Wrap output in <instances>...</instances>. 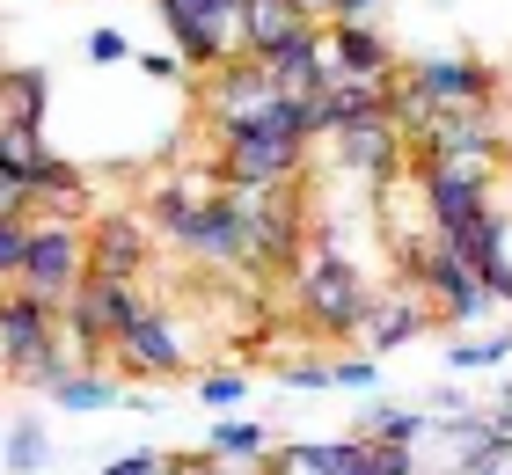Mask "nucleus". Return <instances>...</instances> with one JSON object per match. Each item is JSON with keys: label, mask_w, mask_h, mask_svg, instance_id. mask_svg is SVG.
<instances>
[{"label": "nucleus", "mask_w": 512, "mask_h": 475, "mask_svg": "<svg viewBox=\"0 0 512 475\" xmlns=\"http://www.w3.org/2000/svg\"><path fill=\"white\" fill-rule=\"evenodd\" d=\"M161 475H213V461L191 454V461H161Z\"/></svg>", "instance_id": "nucleus-32"}, {"label": "nucleus", "mask_w": 512, "mask_h": 475, "mask_svg": "<svg viewBox=\"0 0 512 475\" xmlns=\"http://www.w3.org/2000/svg\"><path fill=\"white\" fill-rule=\"evenodd\" d=\"M417 432H432V410H388V402H366V417H359V439L410 446Z\"/></svg>", "instance_id": "nucleus-18"}, {"label": "nucleus", "mask_w": 512, "mask_h": 475, "mask_svg": "<svg viewBox=\"0 0 512 475\" xmlns=\"http://www.w3.org/2000/svg\"><path fill=\"white\" fill-rule=\"evenodd\" d=\"M286 380H293V388H330L337 366H322V359H293V366H286Z\"/></svg>", "instance_id": "nucleus-26"}, {"label": "nucleus", "mask_w": 512, "mask_h": 475, "mask_svg": "<svg viewBox=\"0 0 512 475\" xmlns=\"http://www.w3.org/2000/svg\"><path fill=\"white\" fill-rule=\"evenodd\" d=\"M330 66L337 74H359V81H388L395 74V52H388V37L374 30V22H330Z\"/></svg>", "instance_id": "nucleus-14"}, {"label": "nucleus", "mask_w": 512, "mask_h": 475, "mask_svg": "<svg viewBox=\"0 0 512 475\" xmlns=\"http://www.w3.org/2000/svg\"><path fill=\"white\" fill-rule=\"evenodd\" d=\"M118 366H125L132 380H169V373L191 366V351H183V337H176V322H169V315L139 307V315L118 329Z\"/></svg>", "instance_id": "nucleus-9"}, {"label": "nucleus", "mask_w": 512, "mask_h": 475, "mask_svg": "<svg viewBox=\"0 0 512 475\" xmlns=\"http://www.w3.org/2000/svg\"><path fill=\"white\" fill-rule=\"evenodd\" d=\"M366 307H374V293H366L359 271L344 264L330 242H322L315 264L300 271V315H308L315 329H330V337H352V329L366 322Z\"/></svg>", "instance_id": "nucleus-2"}, {"label": "nucleus", "mask_w": 512, "mask_h": 475, "mask_svg": "<svg viewBox=\"0 0 512 475\" xmlns=\"http://www.w3.org/2000/svg\"><path fill=\"white\" fill-rule=\"evenodd\" d=\"M264 424H220L213 432V454H264Z\"/></svg>", "instance_id": "nucleus-21"}, {"label": "nucleus", "mask_w": 512, "mask_h": 475, "mask_svg": "<svg viewBox=\"0 0 512 475\" xmlns=\"http://www.w3.org/2000/svg\"><path fill=\"white\" fill-rule=\"evenodd\" d=\"M300 147L308 139H293V132H235L220 147V176H227V190H278V183H293Z\"/></svg>", "instance_id": "nucleus-7"}, {"label": "nucleus", "mask_w": 512, "mask_h": 475, "mask_svg": "<svg viewBox=\"0 0 512 475\" xmlns=\"http://www.w3.org/2000/svg\"><path fill=\"white\" fill-rule=\"evenodd\" d=\"M337 147H344V161H352V169H366L374 183H395V169L410 161V139L395 132V117H388V110L337 125Z\"/></svg>", "instance_id": "nucleus-11"}, {"label": "nucleus", "mask_w": 512, "mask_h": 475, "mask_svg": "<svg viewBox=\"0 0 512 475\" xmlns=\"http://www.w3.org/2000/svg\"><path fill=\"white\" fill-rule=\"evenodd\" d=\"M300 22H308V15H300L293 0H235V37L249 44V52H271L278 37L300 30Z\"/></svg>", "instance_id": "nucleus-15"}, {"label": "nucleus", "mask_w": 512, "mask_h": 475, "mask_svg": "<svg viewBox=\"0 0 512 475\" xmlns=\"http://www.w3.org/2000/svg\"><path fill=\"white\" fill-rule=\"evenodd\" d=\"M337 388H374V359H344L337 366Z\"/></svg>", "instance_id": "nucleus-31"}, {"label": "nucleus", "mask_w": 512, "mask_h": 475, "mask_svg": "<svg viewBox=\"0 0 512 475\" xmlns=\"http://www.w3.org/2000/svg\"><path fill=\"white\" fill-rule=\"evenodd\" d=\"M81 278H88V227L52 212V205L30 212V249H22L15 285L37 293V300H52V307H66V293H74Z\"/></svg>", "instance_id": "nucleus-1"}, {"label": "nucleus", "mask_w": 512, "mask_h": 475, "mask_svg": "<svg viewBox=\"0 0 512 475\" xmlns=\"http://www.w3.org/2000/svg\"><path fill=\"white\" fill-rule=\"evenodd\" d=\"M505 300H512V285H505Z\"/></svg>", "instance_id": "nucleus-34"}, {"label": "nucleus", "mask_w": 512, "mask_h": 475, "mask_svg": "<svg viewBox=\"0 0 512 475\" xmlns=\"http://www.w3.org/2000/svg\"><path fill=\"white\" fill-rule=\"evenodd\" d=\"M0 212H8V220H30V212H37V190L15 183V176H0Z\"/></svg>", "instance_id": "nucleus-25"}, {"label": "nucleus", "mask_w": 512, "mask_h": 475, "mask_svg": "<svg viewBox=\"0 0 512 475\" xmlns=\"http://www.w3.org/2000/svg\"><path fill=\"white\" fill-rule=\"evenodd\" d=\"M52 337H59V307L22 293V285H8V293H0V373L22 380V366L44 359Z\"/></svg>", "instance_id": "nucleus-8"}, {"label": "nucleus", "mask_w": 512, "mask_h": 475, "mask_svg": "<svg viewBox=\"0 0 512 475\" xmlns=\"http://www.w3.org/2000/svg\"><path fill=\"white\" fill-rule=\"evenodd\" d=\"M0 125H44V74L37 66L0 74Z\"/></svg>", "instance_id": "nucleus-16"}, {"label": "nucleus", "mask_w": 512, "mask_h": 475, "mask_svg": "<svg viewBox=\"0 0 512 475\" xmlns=\"http://www.w3.org/2000/svg\"><path fill=\"white\" fill-rule=\"evenodd\" d=\"M256 59H264L271 88H286V95H315V88L337 81V66H330V30H315V22H300L293 37H278L271 52H256Z\"/></svg>", "instance_id": "nucleus-10"}, {"label": "nucleus", "mask_w": 512, "mask_h": 475, "mask_svg": "<svg viewBox=\"0 0 512 475\" xmlns=\"http://www.w3.org/2000/svg\"><path fill=\"white\" fill-rule=\"evenodd\" d=\"M161 461H169V454H147V446H139V454H118L103 475H161Z\"/></svg>", "instance_id": "nucleus-27"}, {"label": "nucleus", "mask_w": 512, "mask_h": 475, "mask_svg": "<svg viewBox=\"0 0 512 475\" xmlns=\"http://www.w3.org/2000/svg\"><path fill=\"white\" fill-rule=\"evenodd\" d=\"M198 395L205 402H242V380L235 373H213V380H198Z\"/></svg>", "instance_id": "nucleus-29"}, {"label": "nucleus", "mask_w": 512, "mask_h": 475, "mask_svg": "<svg viewBox=\"0 0 512 475\" xmlns=\"http://www.w3.org/2000/svg\"><path fill=\"white\" fill-rule=\"evenodd\" d=\"M417 329H425V307H417V300H374V307H366V344H374V351L410 344Z\"/></svg>", "instance_id": "nucleus-17"}, {"label": "nucleus", "mask_w": 512, "mask_h": 475, "mask_svg": "<svg viewBox=\"0 0 512 475\" xmlns=\"http://www.w3.org/2000/svg\"><path fill=\"white\" fill-rule=\"evenodd\" d=\"M410 81L439 110H447V103H491V95H498V74H491V66H476V59H417Z\"/></svg>", "instance_id": "nucleus-13"}, {"label": "nucleus", "mask_w": 512, "mask_h": 475, "mask_svg": "<svg viewBox=\"0 0 512 475\" xmlns=\"http://www.w3.org/2000/svg\"><path fill=\"white\" fill-rule=\"evenodd\" d=\"M8 461L15 468H37L44 461V432H37V424H15V432H8Z\"/></svg>", "instance_id": "nucleus-24"}, {"label": "nucleus", "mask_w": 512, "mask_h": 475, "mask_svg": "<svg viewBox=\"0 0 512 475\" xmlns=\"http://www.w3.org/2000/svg\"><path fill=\"white\" fill-rule=\"evenodd\" d=\"M410 271L432 285V300H439V315H447V322H476L483 307H491L483 271H476L454 242H439V234H432V242H410Z\"/></svg>", "instance_id": "nucleus-4"}, {"label": "nucleus", "mask_w": 512, "mask_h": 475, "mask_svg": "<svg viewBox=\"0 0 512 475\" xmlns=\"http://www.w3.org/2000/svg\"><path fill=\"white\" fill-rule=\"evenodd\" d=\"M147 256H154V242H147V227H139L132 212H110V220L88 227V271L139 278V271H147Z\"/></svg>", "instance_id": "nucleus-12"}, {"label": "nucleus", "mask_w": 512, "mask_h": 475, "mask_svg": "<svg viewBox=\"0 0 512 475\" xmlns=\"http://www.w3.org/2000/svg\"><path fill=\"white\" fill-rule=\"evenodd\" d=\"M344 475H417L410 446H388V439H352V461Z\"/></svg>", "instance_id": "nucleus-19"}, {"label": "nucleus", "mask_w": 512, "mask_h": 475, "mask_svg": "<svg viewBox=\"0 0 512 475\" xmlns=\"http://www.w3.org/2000/svg\"><path fill=\"white\" fill-rule=\"evenodd\" d=\"M169 234H176L191 256H205V264H249V205H242V190L191 205Z\"/></svg>", "instance_id": "nucleus-5"}, {"label": "nucleus", "mask_w": 512, "mask_h": 475, "mask_svg": "<svg viewBox=\"0 0 512 475\" xmlns=\"http://www.w3.org/2000/svg\"><path fill=\"white\" fill-rule=\"evenodd\" d=\"M388 8V0H337V8H330V22H374Z\"/></svg>", "instance_id": "nucleus-30"}, {"label": "nucleus", "mask_w": 512, "mask_h": 475, "mask_svg": "<svg viewBox=\"0 0 512 475\" xmlns=\"http://www.w3.org/2000/svg\"><path fill=\"white\" fill-rule=\"evenodd\" d=\"M52 395H59V410H110V402H118V388H110L103 373H66V380H52Z\"/></svg>", "instance_id": "nucleus-20"}, {"label": "nucleus", "mask_w": 512, "mask_h": 475, "mask_svg": "<svg viewBox=\"0 0 512 475\" xmlns=\"http://www.w3.org/2000/svg\"><path fill=\"white\" fill-rule=\"evenodd\" d=\"M132 315H139L132 278H103V271H88L74 293H66V307H59V322H66V337L81 344V359H96V344H118V329Z\"/></svg>", "instance_id": "nucleus-3"}, {"label": "nucleus", "mask_w": 512, "mask_h": 475, "mask_svg": "<svg viewBox=\"0 0 512 475\" xmlns=\"http://www.w3.org/2000/svg\"><path fill=\"white\" fill-rule=\"evenodd\" d=\"M293 8H300V15H308V22H315V15H322V22H330V8H337V0H293Z\"/></svg>", "instance_id": "nucleus-33"}, {"label": "nucleus", "mask_w": 512, "mask_h": 475, "mask_svg": "<svg viewBox=\"0 0 512 475\" xmlns=\"http://www.w3.org/2000/svg\"><path fill=\"white\" fill-rule=\"evenodd\" d=\"M125 59V37L118 30H96V37H88V66H118Z\"/></svg>", "instance_id": "nucleus-28"}, {"label": "nucleus", "mask_w": 512, "mask_h": 475, "mask_svg": "<svg viewBox=\"0 0 512 475\" xmlns=\"http://www.w3.org/2000/svg\"><path fill=\"white\" fill-rule=\"evenodd\" d=\"M22 249H30V220H8V212H0V278L22 271Z\"/></svg>", "instance_id": "nucleus-22"}, {"label": "nucleus", "mask_w": 512, "mask_h": 475, "mask_svg": "<svg viewBox=\"0 0 512 475\" xmlns=\"http://www.w3.org/2000/svg\"><path fill=\"white\" fill-rule=\"evenodd\" d=\"M169 22L176 52L191 66H227L235 59V0H154Z\"/></svg>", "instance_id": "nucleus-6"}, {"label": "nucleus", "mask_w": 512, "mask_h": 475, "mask_svg": "<svg viewBox=\"0 0 512 475\" xmlns=\"http://www.w3.org/2000/svg\"><path fill=\"white\" fill-rule=\"evenodd\" d=\"M505 351H512V337H491V344H454V366H461V373H483V366H505Z\"/></svg>", "instance_id": "nucleus-23"}]
</instances>
